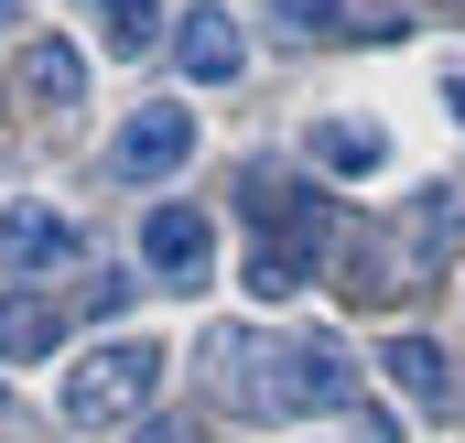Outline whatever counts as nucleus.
Listing matches in <instances>:
<instances>
[{
	"label": "nucleus",
	"instance_id": "obj_1",
	"mask_svg": "<svg viewBox=\"0 0 465 443\" xmlns=\"http://www.w3.org/2000/svg\"><path fill=\"white\" fill-rule=\"evenodd\" d=\"M238 379V411L260 422H303V411H357V346L336 325H249L217 346Z\"/></svg>",
	"mask_w": 465,
	"mask_h": 443
},
{
	"label": "nucleus",
	"instance_id": "obj_2",
	"mask_svg": "<svg viewBox=\"0 0 465 443\" xmlns=\"http://www.w3.org/2000/svg\"><path fill=\"white\" fill-rule=\"evenodd\" d=\"M238 206L260 217V249H249V260H271V271H292V281H314V271H325V238H336V217H325V195H314L303 173H282V162H249Z\"/></svg>",
	"mask_w": 465,
	"mask_h": 443
},
{
	"label": "nucleus",
	"instance_id": "obj_3",
	"mask_svg": "<svg viewBox=\"0 0 465 443\" xmlns=\"http://www.w3.org/2000/svg\"><path fill=\"white\" fill-rule=\"evenodd\" d=\"M152 389H163V346H152V335H119V346H98V357H76L65 422H76V433H119V422H141Z\"/></svg>",
	"mask_w": 465,
	"mask_h": 443
},
{
	"label": "nucleus",
	"instance_id": "obj_4",
	"mask_svg": "<svg viewBox=\"0 0 465 443\" xmlns=\"http://www.w3.org/2000/svg\"><path fill=\"white\" fill-rule=\"evenodd\" d=\"M195 152H206V130H195L184 98H141V109L109 130V173H119V184H173Z\"/></svg>",
	"mask_w": 465,
	"mask_h": 443
},
{
	"label": "nucleus",
	"instance_id": "obj_5",
	"mask_svg": "<svg viewBox=\"0 0 465 443\" xmlns=\"http://www.w3.org/2000/svg\"><path fill=\"white\" fill-rule=\"evenodd\" d=\"M141 271L173 281V292H206V281H217V227H206V206L163 195V206L141 217Z\"/></svg>",
	"mask_w": 465,
	"mask_h": 443
},
{
	"label": "nucleus",
	"instance_id": "obj_6",
	"mask_svg": "<svg viewBox=\"0 0 465 443\" xmlns=\"http://www.w3.org/2000/svg\"><path fill=\"white\" fill-rule=\"evenodd\" d=\"M173 65H184L195 87H238V76H249V33H238V11L184 0V22H173Z\"/></svg>",
	"mask_w": 465,
	"mask_h": 443
},
{
	"label": "nucleus",
	"instance_id": "obj_7",
	"mask_svg": "<svg viewBox=\"0 0 465 443\" xmlns=\"http://www.w3.org/2000/svg\"><path fill=\"white\" fill-rule=\"evenodd\" d=\"M76 217L65 206H44V195H11L0 206V271H76Z\"/></svg>",
	"mask_w": 465,
	"mask_h": 443
},
{
	"label": "nucleus",
	"instance_id": "obj_8",
	"mask_svg": "<svg viewBox=\"0 0 465 443\" xmlns=\"http://www.w3.org/2000/svg\"><path fill=\"white\" fill-rule=\"evenodd\" d=\"M303 152H314V173H325V184H368V173H390V130H379V119H314V130H303Z\"/></svg>",
	"mask_w": 465,
	"mask_h": 443
},
{
	"label": "nucleus",
	"instance_id": "obj_9",
	"mask_svg": "<svg viewBox=\"0 0 465 443\" xmlns=\"http://www.w3.org/2000/svg\"><path fill=\"white\" fill-rule=\"evenodd\" d=\"M379 379H390V389H401V400H422V411H455V357H444V346H433V335H390V346H379Z\"/></svg>",
	"mask_w": 465,
	"mask_h": 443
},
{
	"label": "nucleus",
	"instance_id": "obj_10",
	"mask_svg": "<svg viewBox=\"0 0 465 443\" xmlns=\"http://www.w3.org/2000/svg\"><path fill=\"white\" fill-rule=\"evenodd\" d=\"M65 346V314L44 303V292H0V368H33V357H54Z\"/></svg>",
	"mask_w": 465,
	"mask_h": 443
},
{
	"label": "nucleus",
	"instance_id": "obj_11",
	"mask_svg": "<svg viewBox=\"0 0 465 443\" xmlns=\"http://www.w3.org/2000/svg\"><path fill=\"white\" fill-rule=\"evenodd\" d=\"M455 227H465V184H433V195H422L411 217L390 227V238H401V271H422V260H444V249H455Z\"/></svg>",
	"mask_w": 465,
	"mask_h": 443
},
{
	"label": "nucleus",
	"instance_id": "obj_12",
	"mask_svg": "<svg viewBox=\"0 0 465 443\" xmlns=\"http://www.w3.org/2000/svg\"><path fill=\"white\" fill-rule=\"evenodd\" d=\"M22 87H33L44 109H76V98H87V54H76L65 33H33V44H22Z\"/></svg>",
	"mask_w": 465,
	"mask_h": 443
},
{
	"label": "nucleus",
	"instance_id": "obj_13",
	"mask_svg": "<svg viewBox=\"0 0 465 443\" xmlns=\"http://www.w3.org/2000/svg\"><path fill=\"white\" fill-rule=\"evenodd\" d=\"M260 11H271L282 44H336V33H357V0H260Z\"/></svg>",
	"mask_w": 465,
	"mask_h": 443
},
{
	"label": "nucleus",
	"instance_id": "obj_14",
	"mask_svg": "<svg viewBox=\"0 0 465 443\" xmlns=\"http://www.w3.org/2000/svg\"><path fill=\"white\" fill-rule=\"evenodd\" d=\"M87 22H98L109 54H152L163 44V0H87Z\"/></svg>",
	"mask_w": 465,
	"mask_h": 443
},
{
	"label": "nucleus",
	"instance_id": "obj_15",
	"mask_svg": "<svg viewBox=\"0 0 465 443\" xmlns=\"http://www.w3.org/2000/svg\"><path fill=\"white\" fill-rule=\"evenodd\" d=\"M130 443H206V433H195L184 411H163V422H141V433H130Z\"/></svg>",
	"mask_w": 465,
	"mask_h": 443
},
{
	"label": "nucleus",
	"instance_id": "obj_16",
	"mask_svg": "<svg viewBox=\"0 0 465 443\" xmlns=\"http://www.w3.org/2000/svg\"><path fill=\"white\" fill-rule=\"evenodd\" d=\"M347 422H357V443H401V422H390V411H368V400H357Z\"/></svg>",
	"mask_w": 465,
	"mask_h": 443
},
{
	"label": "nucleus",
	"instance_id": "obj_17",
	"mask_svg": "<svg viewBox=\"0 0 465 443\" xmlns=\"http://www.w3.org/2000/svg\"><path fill=\"white\" fill-rule=\"evenodd\" d=\"M0 411H11V389H0Z\"/></svg>",
	"mask_w": 465,
	"mask_h": 443
}]
</instances>
